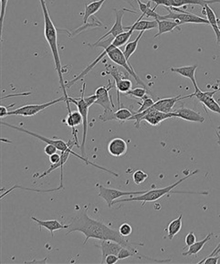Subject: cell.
<instances>
[{"label":"cell","instance_id":"1","mask_svg":"<svg viewBox=\"0 0 220 264\" xmlns=\"http://www.w3.org/2000/svg\"><path fill=\"white\" fill-rule=\"evenodd\" d=\"M79 231L82 232L85 236V242L84 245H85L90 239H96L99 241H114L118 242L123 247L128 248L133 250L137 255L141 257V259H144L150 262H155V263H169L171 262L170 259L168 260H155L149 257L144 256L140 254L137 249L134 247V245H144L142 243H136V242H130L129 241L125 240L123 236H121L119 229H114L110 227L107 226L104 223L101 222L97 219H92L90 216H88L87 212H80L77 216L71 219V222L68 224V231L67 234H70L71 232Z\"/></svg>","mask_w":220,"mask_h":264},{"label":"cell","instance_id":"2","mask_svg":"<svg viewBox=\"0 0 220 264\" xmlns=\"http://www.w3.org/2000/svg\"><path fill=\"white\" fill-rule=\"evenodd\" d=\"M39 2L43 11V17H44V35H45L46 40L50 46L52 56H53L54 63H55L56 70L58 71L61 91L63 92V95L66 97V105L68 108V112H71L70 106H69L70 103L68 102V96L67 94V88L63 80V72L61 70L62 66H61V57H60V53L58 49V30L56 29L55 25L51 18L45 0H39Z\"/></svg>","mask_w":220,"mask_h":264},{"label":"cell","instance_id":"3","mask_svg":"<svg viewBox=\"0 0 220 264\" xmlns=\"http://www.w3.org/2000/svg\"><path fill=\"white\" fill-rule=\"evenodd\" d=\"M1 124H2V125H5V126H8L9 128L15 129L17 131H19V132L25 133V134H27V135H29V136H33V137L37 138V139L40 140V141H42V142H44V143L53 144V145H55V146L57 147V149L60 150L61 152H69L71 155L75 156L78 158L81 159L82 161L85 162L86 165H91V166H95V167L99 168L101 170H103V171H106L108 173L112 174V175H114L115 176H120L119 174L115 173L114 171L108 170L106 168H103L102 166H98V165H96V164H94V163H92V162H90L88 159L86 158H84V156H80V155L76 154L75 152L72 151V147H73L75 144L78 146V144H77L75 141L72 142L71 140H69L68 143H66V142H64L63 140H61V139H51V138H47L45 136H40V135H38V134H36V133L31 132V131H29V130H27V129L22 128V127H18V126H15V125L9 124V123H5V122L1 121Z\"/></svg>","mask_w":220,"mask_h":264},{"label":"cell","instance_id":"4","mask_svg":"<svg viewBox=\"0 0 220 264\" xmlns=\"http://www.w3.org/2000/svg\"><path fill=\"white\" fill-rule=\"evenodd\" d=\"M197 173H198V170H195L192 173L188 174L187 176H186L185 177L181 178L180 180H178V181L175 182L174 184L168 186L167 188L152 189V190H150V191H146L145 193L142 194V195H138L137 196H131V197H129V198H123V199H120L119 198L118 200L114 201V205H115V204L123 203V202H130V201H142L143 202V206H144L145 203H147V202L156 201V200H158L159 198H161L162 196H166L168 193L172 192L173 189H175L182 182L186 180L187 178H189L191 176H194V175H196Z\"/></svg>","mask_w":220,"mask_h":264},{"label":"cell","instance_id":"5","mask_svg":"<svg viewBox=\"0 0 220 264\" xmlns=\"http://www.w3.org/2000/svg\"><path fill=\"white\" fill-rule=\"evenodd\" d=\"M173 117L177 118V114L175 112L168 113H163V112H160L157 110H154L151 107L142 113L134 114L130 118L129 121L135 120V127L140 128V123L142 121H146L152 126H156V125H159L162 122L167 120L168 118H173Z\"/></svg>","mask_w":220,"mask_h":264},{"label":"cell","instance_id":"6","mask_svg":"<svg viewBox=\"0 0 220 264\" xmlns=\"http://www.w3.org/2000/svg\"><path fill=\"white\" fill-rule=\"evenodd\" d=\"M105 50H107V52H108L107 56L109 57V59L111 61H114L116 65L121 66V67L124 69L129 73L130 75L134 77V79L136 81L137 84L143 86V88H145L146 90H148L146 84L143 82V80L139 76L137 75L135 70L131 66L129 61H127V59L125 58L123 52H121L119 48L115 47L113 43L109 46L108 48H106Z\"/></svg>","mask_w":220,"mask_h":264},{"label":"cell","instance_id":"7","mask_svg":"<svg viewBox=\"0 0 220 264\" xmlns=\"http://www.w3.org/2000/svg\"><path fill=\"white\" fill-rule=\"evenodd\" d=\"M85 87H86V83H84L83 86V91H82V95L79 99L71 98L68 97V102L72 103L77 106L78 111L83 115V127H84V136H83V143L81 146V150H82V155L85 158V143H86V136H87V132H88V113H89V108L90 106H88V104L85 101L84 97V93H85Z\"/></svg>","mask_w":220,"mask_h":264},{"label":"cell","instance_id":"8","mask_svg":"<svg viewBox=\"0 0 220 264\" xmlns=\"http://www.w3.org/2000/svg\"><path fill=\"white\" fill-rule=\"evenodd\" d=\"M61 102H65L66 103V97L63 95L62 97L59 99H56L51 102L49 103H44V104H40V105H27V106L19 107L16 110L9 111L8 113V115H18V116H25V117H31L36 115L37 113H40L41 111L46 110L48 107L54 106L58 103Z\"/></svg>","mask_w":220,"mask_h":264},{"label":"cell","instance_id":"9","mask_svg":"<svg viewBox=\"0 0 220 264\" xmlns=\"http://www.w3.org/2000/svg\"><path fill=\"white\" fill-rule=\"evenodd\" d=\"M96 187H98V189H99L98 195L102 199H104L106 201L109 208H112L114 201L117 200L120 197L142 195V194H144L146 192V191H121L119 189H108V188H105V187H103L102 185H97Z\"/></svg>","mask_w":220,"mask_h":264},{"label":"cell","instance_id":"10","mask_svg":"<svg viewBox=\"0 0 220 264\" xmlns=\"http://www.w3.org/2000/svg\"><path fill=\"white\" fill-rule=\"evenodd\" d=\"M167 11H168V15L167 16H161L158 20H162V19H173V20H178L180 21L181 24H185V23H194V24H206V25H209V21L207 20V18H204L202 17H199V16L195 15V14H192L189 12H175L173 11L172 9H170L167 7H165Z\"/></svg>","mask_w":220,"mask_h":264},{"label":"cell","instance_id":"11","mask_svg":"<svg viewBox=\"0 0 220 264\" xmlns=\"http://www.w3.org/2000/svg\"><path fill=\"white\" fill-rule=\"evenodd\" d=\"M154 2L155 6L153 9L155 10L159 6H164L167 8H181L188 5H199L204 8L206 4L220 3V0H149Z\"/></svg>","mask_w":220,"mask_h":264},{"label":"cell","instance_id":"12","mask_svg":"<svg viewBox=\"0 0 220 264\" xmlns=\"http://www.w3.org/2000/svg\"><path fill=\"white\" fill-rule=\"evenodd\" d=\"M114 13H115V22H114V26L112 27V29L110 31L107 32L106 34H104L102 37L101 38L94 43H99L100 41L105 39L108 38L109 36H111L112 38H115L117 36H119L121 33H123L124 31H126L125 28L122 26V18L123 15L126 13V12H130V13H137L136 11L135 10H130L127 8H120V9H114Z\"/></svg>","mask_w":220,"mask_h":264},{"label":"cell","instance_id":"13","mask_svg":"<svg viewBox=\"0 0 220 264\" xmlns=\"http://www.w3.org/2000/svg\"><path fill=\"white\" fill-rule=\"evenodd\" d=\"M220 91V88L214 90L212 91H202L201 90L195 91L194 93L190 94V98L196 97L200 103L203 104V106L211 112L220 114V106L217 103V101L214 99V94Z\"/></svg>","mask_w":220,"mask_h":264},{"label":"cell","instance_id":"14","mask_svg":"<svg viewBox=\"0 0 220 264\" xmlns=\"http://www.w3.org/2000/svg\"><path fill=\"white\" fill-rule=\"evenodd\" d=\"M114 85H115V83L109 81L108 86L99 87L95 91V94L97 96L95 105L102 106L104 109V112H113L114 111V110H112V108H114V103L109 95V91L114 87Z\"/></svg>","mask_w":220,"mask_h":264},{"label":"cell","instance_id":"15","mask_svg":"<svg viewBox=\"0 0 220 264\" xmlns=\"http://www.w3.org/2000/svg\"><path fill=\"white\" fill-rule=\"evenodd\" d=\"M135 113H132L128 109L121 108L118 109L116 112H104L103 114H101L99 116V119L101 121H118L123 123L124 121H129L130 118L134 115Z\"/></svg>","mask_w":220,"mask_h":264},{"label":"cell","instance_id":"16","mask_svg":"<svg viewBox=\"0 0 220 264\" xmlns=\"http://www.w3.org/2000/svg\"><path fill=\"white\" fill-rule=\"evenodd\" d=\"M187 98H190V95H186V96L178 95L176 97H172V98L160 99L156 103H154L152 108L163 113H173V108L175 104L181 100Z\"/></svg>","mask_w":220,"mask_h":264},{"label":"cell","instance_id":"17","mask_svg":"<svg viewBox=\"0 0 220 264\" xmlns=\"http://www.w3.org/2000/svg\"><path fill=\"white\" fill-rule=\"evenodd\" d=\"M100 244L98 245L101 250H102V264H104L105 258L110 254L117 255L122 249V245L118 242L114 241H100Z\"/></svg>","mask_w":220,"mask_h":264},{"label":"cell","instance_id":"18","mask_svg":"<svg viewBox=\"0 0 220 264\" xmlns=\"http://www.w3.org/2000/svg\"><path fill=\"white\" fill-rule=\"evenodd\" d=\"M128 149L126 142L121 138H114L108 144V152L114 158H119L126 154Z\"/></svg>","mask_w":220,"mask_h":264},{"label":"cell","instance_id":"19","mask_svg":"<svg viewBox=\"0 0 220 264\" xmlns=\"http://www.w3.org/2000/svg\"><path fill=\"white\" fill-rule=\"evenodd\" d=\"M174 112L177 114V118H181L186 121L194 122L199 123L205 122V117H203L200 113L186 107H181Z\"/></svg>","mask_w":220,"mask_h":264},{"label":"cell","instance_id":"20","mask_svg":"<svg viewBox=\"0 0 220 264\" xmlns=\"http://www.w3.org/2000/svg\"><path fill=\"white\" fill-rule=\"evenodd\" d=\"M198 69V64L192 65V66H184V67H178V68H171L170 70L177 73L179 75L183 76L185 78L189 79L190 81L193 83L194 87H195V91L200 90L198 88L197 80H196V70Z\"/></svg>","mask_w":220,"mask_h":264},{"label":"cell","instance_id":"21","mask_svg":"<svg viewBox=\"0 0 220 264\" xmlns=\"http://www.w3.org/2000/svg\"><path fill=\"white\" fill-rule=\"evenodd\" d=\"M202 13L205 15L207 20L209 21V25L212 27L214 32L217 36V43L220 45V24H219V18H217L212 8H210L209 4H206L203 8Z\"/></svg>","mask_w":220,"mask_h":264},{"label":"cell","instance_id":"22","mask_svg":"<svg viewBox=\"0 0 220 264\" xmlns=\"http://www.w3.org/2000/svg\"><path fill=\"white\" fill-rule=\"evenodd\" d=\"M31 219L34 220L38 227L40 228V229L42 228H45L47 229L50 230V232L51 234V237L53 238L54 231L56 230H60V229H68V225H63L61 224L60 221H58L57 219H51V220H41V219H37L35 217H31Z\"/></svg>","mask_w":220,"mask_h":264},{"label":"cell","instance_id":"23","mask_svg":"<svg viewBox=\"0 0 220 264\" xmlns=\"http://www.w3.org/2000/svg\"><path fill=\"white\" fill-rule=\"evenodd\" d=\"M144 17V16L142 14L141 17L132 26L124 27L125 30L126 31L134 30V31H145L152 30V29H155V28H158L157 20H155V19H153V20H142V18Z\"/></svg>","mask_w":220,"mask_h":264},{"label":"cell","instance_id":"24","mask_svg":"<svg viewBox=\"0 0 220 264\" xmlns=\"http://www.w3.org/2000/svg\"><path fill=\"white\" fill-rule=\"evenodd\" d=\"M61 161H60L59 163H57V164H51V167H50L48 170H46L44 173H42L41 175H39V176H34V177H38V178L45 177V176H47L49 174H51V172H52V171H54L55 169H57V168L61 167V187L62 188V189H64V186H63V168H62V167H63V166L66 164V162L68 161V157H69L70 153L68 151L61 152Z\"/></svg>","mask_w":220,"mask_h":264},{"label":"cell","instance_id":"25","mask_svg":"<svg viewBox=\"0 0 220 264\" xmlns=\"http://www.w3.org/2000/svg\"><path fill=\"white\" fill-rule=\"evenodd\" d=\"M157 22H158V32L154 35V38H157L162 34H165L167 32H172L180 25H182L180 21L173 20V19H162V20H157Z\"/></svg>","mask_w":220,"mask_h":264},{"label":"cell","instance_id":"26","mask_svg":"<svg viewBox=\"0 0 220 264\" xmlns=\"http://www.w3.org/2000/svg\"><path fill=\"white\" fill-rule=\"evenodd\" d=\"M106 0H96L94 2H91L90 4H86L85 11L84 14V24L88 23V19L91 16L95 15L99 11L102 6L104 4Z\"/></svg>","mask_w":220,"mask_h":264},{"label":"cell","instance_id":"27","mask_svg":"<svg viewBox=\"0 0 220 264\" xmlns=\"http://www.w3.org/2000/svg\"><path fill=\"white\" fill-rule=\"evenodd\" d=\"M213 233L207 234V236L205 237L204 240L200 241V242H196L193 245H191L189 249L186 252H183V256H192V255H197L198 252L203 249V247L205 246L207 242H209L212 238Z\"/></svg>","mask_w":220,"mask_h":264},{"label":"cell","instance_id":"28","mask_svg":"<svg viewBox=\"0 0 220 264\" xmlns=\"http://www.w3.org/2000/svg\"><path fill=\"white\" fill-rule=\"evenodd\" d=\"M106 68L108 70L106 72H103L105 74H110L114 79V83H118L122 79H129V73L127 71H121L117 66H113L110 64H106Z\"/></svg>","mask_w":220,"mask_h":264},{"label":"cell","instance_id":"29","mask_svg":"<svg viewBox=\"0 0 220 264\" xmlns=\"http://www.w3.org/2000/svg\"><path fill=\"white\" fill-rule=\"evenodd\" d=\"M183 215L181 214L177 219H174L169 223L167 227V236L169 240H173L176 234L178 233L182 229Z\"/></svg>","mask_w":220,"mask_h":264},{"label":"cell","instance_id":"30","mask_svg":"<svg viewBox=\"0 0 220 264\" xmlns=\"http://www.w3.org/2000/svg\"><path fill=\"white\" fill-rule=\"evenodd\" d=\"M115 88L117 91V101L118 106L120 107V93H127L128 91L132 90L133 83L130 81V79H122L118 83H115Z\"/></svg>","mask_w":220,"mask_h":264},{"label":"cell","instance_id":"31","mask_svg":"<svg viewBox=\"0 0 220 264\" xmlns=\"http://www.w3.org/2000/svg\"><path fill=\"white\" fill-rule=\"evenodd\" d=\"M136 2L138 3V6H139V8H140L143 15L147 17V18H152L155 20L159 19L161 15L157 14L153 8H150L151 1H149L146 4H144L143 2H141V0H136Z\"/></svg>","mask_w":220,"mask_h":264},{"label":"cell","instance_id":"32","mask_svg":"<svg viewBox=\"0 0 220 264\" xmlns=\"http://www.w3.org/2000/svg\"><path fill=\"white\" fill-rule=\"evenodd\" d=\"M144 31H140V33L138 34L136 38L134 39L133 41L129 42L128 44H126L125 48H124V51H123V54L125 56V58L127 59V61H129L130 57L134 54V53L136 52L137 47H138V43H139V40L142 38V36L144 35Z\"/></svg>","mask_w":220,"mask_h":264},{"label":"cell","instance_id":"33","mask_svg":"<svg viewBox=\"0 0 220 264\" xmlns=\"http://www.w3.org/2000/svg\"><path fill=\"white\" fill-rule=\"evenodd\" d=\"M101 26H102V24L100 22L99 20H98L96 18H94L92 22L84 24V26L78 28L75 31H69V32L66 31H63V32H67V34L68 33V35H69L70 37H75L76 35L80 34L82 31H86V30H90V29H93V28H97V27H101Z\"/></svg>","mask_w":220,"mask_h":264},{"label":"cell","instance_id":"34","mask_svg":"<svg viewBox=\"0 0 220 264\" xmlns=\"http://www.w3.org/2000/svg\"><path fill=\"white\" fill-rule=\"evenodd\" d=\"M16 189H23V190H31V191H35V192H41V193H45L46 192V193H47V192H52V191L61 190V189H62V188H61V186H60L59 188H56V189H49V190H38V189H28V188H23V187H21V186H14V187H12V188L9 189V190H8L7 192H5L4 194H2V195H1V199H2L4 196H6V195H8V193H10L11 191H13V190Z\"/></svg>","mask_w":220,"mask_h":264},{"label":"cell","instance_id":"35","mask_svg":"<svg viewBox=\"0 0 220 264\" xmlns=\"http://www.w3.org/2000/svg\"><path fill=\"white\" fill-rule=\"evenodd\" d=\"M148 176H149L148 174L144 173L143 170H137L133 174V179L136 185H140V184L144 183L148 178Z\"/></svg>","mask_w":220,"mask_h":264},{"label":"cell","instance_id":"36","mask_svg":"<svg viewBox=\"0 0 220 264\" xmlns=\"http://www.w3.org/2000/svg\"><path fill=\"white\" fill-rule=\"evenodd\" d=\"M147 92H148V90H146L145 88H136V89H132L126 94L135 98L144 99L146 96Z\"/></svg>","mask_w":220,"mask_h":264},{"label":"cell","instance_id":"37","mask_svg":"<svg viewBox=\"0 0 220 264\" xmlns=\"http://www.w3.org/2000/svg\"><path fill=\"white\" fill-rule=\"evenodd\" d=\"M129 257H135L137 259L141 260V257L139 255H137L136 253H135L133 250L128 249V248H125V247H122V249H121V251L119 252L118 254V258L119 260H124L126 258H129Z\"/></svg>","mask_w":220,"mask_h":264},{"label":"cell","instance_id":"38","mask_svg":"<svg viewBox=\"0 0 220 264\" xmlns=\"http://www.w3.org/2000/svg\"><path fill=\"white\" fill-rule=\"evenodd\" d=\"M153 105H154V101H153L152 98H150V97H148V96L146 95V96L143 99L142 106L138 109V111L135 112V113H142V112H144L145 110L151 108Z\"/></svg>","mask_w":220,"mask_h":264},{"label":"cell","instance_id":"39","mask_svg":"<svg viewBox=\"0 0 220 264\" xmlns=\"http://www.w3.org/2000/svg\"><path fill=\"white\" fill-rule=\"evenodd\" d=\"M8 0H1V11H0V26H1V32L3 31V24L5 19L6 9L8 5Z\"/></svg>","mask_w":220,"mask_h":264},{"label":"cell","instance_id":"40","mask_svg":"<svg viewBox=\"0 0 220 264\" xmlns=\"http://www.w3.org/2000/svg\"><path fill=\"white\" fill-rule=\"evenodd\" d=\"M119 231H120L121 236L128 237L133 232V228L128 223H123L119 228Z\"/></svg>","mask_w":220,"mask_h":264},{"label":"cell","instance_id":"41","mask_svg":"<svg viewBox=\"0 0 220 264\" xmlns=\"http://www.w3.org/2000/svg\"><path fill=\"white\" fill-rule=\"evenodd\" d=\"M220 256H219V254H218V255H214V256H208L204 260H202L201 262H199V264H217L218 263H220Z\"/></svg>","mask_w":220,"mask_h":264},{"label":"cell","instance_id":"42","mask_svg":"<svg viewBox=\"0 0 220 264\" xmlns=\"http://www.w3.org/2000/svg\"><path fill=\"white\" fill-rule=\"evenodd\" d=\"M185 242H186V247H190L191 245H193L195 242H197V237L193 231H190L189 233L186 236Z\"/></svg>","mask_w":220,"mask_h":264},{"label":"cell","instance_id":"43","mask_svg":"<svg viewBox=\"0 0 220 264\" xmlns=\"http://www.w3.org/2000/svg\"><path fill=\"white\" fill-rule=\"evenodd\" d=\"M44 151H45V154L47 156L51 157V156H52L53 154H56L57 151H58V149H57V147H56L55 145H53V144L47 143Z\"/></svg>","mask_w":220,"mask_h":264},{"label":"cell","instance_id":"44","mask_svg":"<svg viewBox=\"0 0 220 264\" xmlns=\"http://www.w3.org/2000/svg\"><path fill=\"white\" fill-rule=\"evenodd\" d=\"M119 261V258L117 255H114V254H110L105 258V261L104 263L106 264H116L117 262Z\"/></svg>","mask_w":220,"mask_h":264},{"label":"cell","instance_id":"45","mask_svg":"<svg viewBox=\"0 0 220 264\" xmlns=\"http://www.w3.org/2000/svg\"><path fill=\"white\" fill-rule=\"evenodd\" d=\"M61 155H60V154H53L52 156H51L50 157V161H51V164H57V163H59L60 161H61Z\"/></svg>","mask_w":220,"mask_h":264},{"label":"cell","instance_id":"46","mask_svg":"<svg viewBox=\"0 0 220 264\" xmlns=\"http://www.w3.org/2000/svg\"><path fill=\"white\" fill-rule=\"evenodd\" d=\"M96 100H97L96 94H93V95H91V96H89V97H85V101H86V103L88 104V106H90V107H91L92 105H95Z\"/></svg>","mask_w":220,"mask_h":264},{"label":"cell","instance_id":"47","mask_svg":"<svg viewBox=\"0 0 220 264\" xmlns=\"http://www.w3.org/2000/svg\"><path fill=\"white\" fill-rule=\"evenodd\" d=\"M8 107H5V106H0V117L1 118L8 116Z\"/></svg>","mask_w":220,"mask_h":264},{"label":"cell","instance_id":"48","mask_svg":"<svg viewBox=\"0 0 220 264\" xmlns=\"http://www.w3.org/2000/svg\"><path fill=\"white\" fill-rule=\"evenodd\" d=\"M220 249V244H219V245H218V246H217V247H216V249H214V250H213V252L212 253H211V254H210V255H209V256H214V255H215V254H216V253H217V251H218V250H219V249Z\"/></svg>","mask_w":220,"mask_h":264},{"label":"cell","instance_id":"49","mask_svg":"<svg viewBox=\"0 0 220 264\" xmlns=\"http://www.w3.org/2000/svg\"><path fill=\"white\" fill-rule=\"evenodd\" d=\"M46 262H47V258H46V259H44V260H43V261H36V260H35V261H31V262H26V264H29V263H46Z\"/></svg>","mask_w":220,"mask_h":264},{"label":"cell","instance_id":"50","mask_svg":"<svg viewBox=\"0 0 220 264\" xmlns=\"http://www.w3.org/2000/svg\"><path fill=\"white\" fill-rule=\"evenodd\" d=\"M217 135H218V136H220V137H219V141H218V143H219V145L220 146V126L218 127V130H217Z\"/></svg>","mask_w":220,"mask_h":264}]
</instances>
